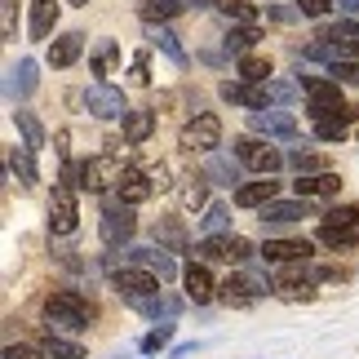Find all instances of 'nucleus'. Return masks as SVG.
Returning <instances> with one entry per match:
<instances>
[{"label":"nucleus","instance_id":"obj_45","mask_svg":"<svg viewBox=\"0 0 359 359\" xmlns=\"http://www.w3.org/2000/svg\"><path fill=\"white\" fill-rule=\"evenodd\" d=\"M5 359H49V355H45V346H32V341H9Z\"/></svg>","mask_w":359,"mask_h":359},{"label":"nucleus","instance_id":"obj_46","mask_svg":"<svg viewBox=\"0 0 359 359\" xmlns=\"http://www.w3.org/2000/svg\"><path fill=\"white\" fill-rule=\"evenodd\" d=\"M297 9H302V18H324V13L337 9V0H297Z\"/></svg>","mask_w":359,"mask_h":359},{"label":"nucleus","instance_id":"obj_28","mask_svg":"<svg viewBox=\"0 0 359 359\" xmlns=\"http://www.w3.org/2000/svg\"><path fill=\"white\" fill-rule=\"evenodd\" d=\"M182 9H187V0H142V5H137V18L147 27H160V22L177 18Z\"/></svg>","mask_w":359,"mask_h":359},{"label":"nucleus","instance_id":"obj_7","mask_svg":"<svg viewBox=\"0 0 359 359\" xmlns=\"http://www.w3.org/2000/svg\"><path fill=\"white\" fill-rule=\"evenodd\" d=\"M236 156H240L244 169H253L257 177H271V173H280L284 164H288L284 151L271 147V137H240V142H236Z\"/></svg>","mask_w":359,"mask_h":359},{"label":"nucleus","instance_id":"obj_38","mask_svg":"<svg viewBox=\"0 0 359 359\" xmlns=\"http://www.w3.org/2000/svg\"><path fill=\"white\" fill-rule=\"evenodd\" d=\"M173 333H177V324H173V320H160V324L142 337V355H160V351H169V346H173Z\"/></svg>","mask_w":359,"mask_h":359},{"label":"nucleus","instance_id":"obj_22","mask_svg":"<svg viewBox=\"0 0 359 359\" xmlns=\"http://www.w3.org/2000/svg\"><path fill=\"white\" fill-rule=\"evenodd\" d=\"M124 129V147H142L151 133H156V111H147V107H129V116L120 120Z\"/></svg>","mask_w":359,"mask_h":359},{"label":"nucleus","instance_id":"obj_26","mask_svg":"<svg viewBox=\"0 0 359 359\" xmlns=\"http://www.w3.org/2000/svg\"><path fill=\"white\" fill-rule=\"evenodd\" d=\"M129 306L133 311H142V315H151V320H173V315L177 311H182V297H169V293H164V288H160V293H151V297H137V302H129Z\"/></svg>","mask_w":359,"mask_h":359},{"label":"nucleus","instance_id":"obj_1","mask_svg":"<svg viewBox=\"0 0 359 359\" xmlns=\"http://www.w3.org/2000/svg\"><path fill=\"white\" fill-rule=\"evenodd\" d=\"M89 324H93V302L85 293H76V288H53L45 297V328L80 337Z\"/></svg>","mask_w":359,"mask_h":359},{"label":"nucleus","instance_id":"obj_10","mask_svg":"<svg viewBox=\"0 0 359 359\" xmlns=\"http://www.w3.org/2000/svg\"><path fill=\"white\" fill-rule=\"evenodd\" d=\"M160 275L156 271H147V266H124L111 275V288L124 297V302H137V297H151V293H160Z\"/></svg>","mask_w":359,"mask_h":359},{"label":"nucleus","instance_id":"obj_25","mask_svg":"<svg viewBox=\"0 0 359 359\" xmlns=\"http://www.w3.org/2000/svg\"><path fill=\"white\" fill-rule=\"evenodd\" d=\"M351 120H359V107H351V102H346L337 116H324V120H315V137H320V142H341V137L351 133V129H346Z\"/></svg>","mask_w":359,"mask_h":359},{"label":"nucleus","instance_id":"obj_39","mask_svg":"<svg viewBox=\"0 0 359 359\" xmlns=\"http://www.w3.org/2000/svg\"><path fill=\"white\" fill-rule=\"evenodd\" d=\"M222 18L231 27H257V5H248V0H222Z\"/></svg>","mask_w":359,"mask_h":359},{"label":"nucleus","instance_id":"obj_23","mask_svg":"<svg viewBox=\"0 0 359 359\" xmlns=\"http://www.w3.org/2000/svg\"><path fill=\"white\" fill-rule=\"evenodd\" d=\"M58 27V0H32V18H27V36L32 40H49Z\"/></svg>","mask_w":359,"mask_h":359},{"label":"nucleus","instance_id":"obj_51","mask_svg":"<svg viewBox=\"0 0 359 359\" xmlns=\"http://www.w3.org/2000/svg\"><path fill=\"white\" fill-rule=\"evenodd\" d=\"M191 9H222V0H187Z\"/></svg>","mask_w":359,"mask_h":359},{"label":"nucleus","instance_id":"obj_24","mask_svg":"<svg viewBox=\"0 0 359 359\" xmlns=\"http://www.w3.org/2000/svg\"><path fill=\"white\" fill-rule=\"evenodd\" d=\"M151 240H156L160 248H169V253H182V248L191 244L182 217H156V226H151Z\"/></svg>","mask_w":359,"mask_h":359},{"label":"nucleus","instance_id":"obj_14","mask_svg":"<svg viewBox=\"0 0 359 359\" xmlns=\"http://www.w3.org/2000/svg\"><path fill=\"white\" fill-rule=\"evenodd\" d=\"M311 204L315 200H302V196H293V200H271L266 209H257V222L262 226H293V222H302V217H311Z\"/></svg>","mask_w":359,"mask_h":359},{"label":"nucleus","instance_id":"obj_34","mask_svg":"<svg viewBox=\"0 0 359 359\" xmlns=\"http://www.w3.org/2000/svg\"><path fill=\"white\" fill-rule=\"evenodd\" d=\"M200 231L204 236H231V204H209L204 209V217H200Z\"/></svg>","mask_w":359,"mask_h":359},{"label":"nucleus","instance_id":"obj_13","mask_svg":"<svg viewBox=\"0 0 359 359\" xmlns=\"http://www.w3.org/2000/svg\"><path fill=\"white\" fill-rule=\"evenodd\" d=\"M240 156L236 151H209V156H204V164H200V173L209 177L213 187H244L240 182Z\"/></svg>","mask_w":359,"mask_h":359},{"label":"nucleus","instance_id":"obj_15","mask_svg":"<svg viewBox=\"0 0 359 359\" xmlns=\"http://www.w3.org/2000/svg\"><path fill=\"white\" fill-rule=\"evenodd\" d=\"M293 196H302V200H337L341 196V177L333 169H324V173H297Z\"/></svg>","mask_w":359,"mask_h":359},{"label":"nucleus","instance_id":"obj_44","mask_svg":"<svg viewBox=\"0 0 359 359\" xmlns=\"http://www.w3.org/2000/svg\"><path fill=\"white\" fill-rule=\"evenodd\" d=\"M0 36L18 40V0H0Z\"/></svg>","mask_w":359,"mask_h":359},{"label":"nucleus","instance_id":"obj_36","mask_svg":"<svg viewBox=\"0 0 359 359\" xmlns=\"http://www.w3.org/2000/svg\"><path fill=\"white\" fill-rule=\"evenodd\" d=\"M288 169H297V173H324V169H328V160L320 156V151H311L306 142H302V147L288 151Z\"/></svg>","mask_w":359,"mask_h":359},{"label":"nucleus","instance_id":"obj_42","mask_svg":"<svg viewBox=\"0 0 359 359\" xmlns=\"http://www.w3.org/2000/svg\"><path fill=\"white\" fill-rule=\"evenodd\" d=\"M209 187H213V182H209L204 173H200V177H191V182L182 187V200L191 204V209H209Z\"/></svg>","mask_w":359,"mask_h":359},{"label":"nucleus","instance_id":"obj_29","mask_svg":"<svg viewBox=\"0 0 359 359\" xmlns=\"http://www.w3.org/2000/svg\"><path fill=\"white\" fill-rule=\"evenodd\" d=\"M40 346H45V355H49V359H85V346H80L76 337H67V333H53V328H45Z\"/></svg>","mask_w":359,"mask_h":359},{"label":"nucleus","instance_id":"obj_8","mask_svg":"<svg viewBox=\"0 0 359 359\" xmlns=\"http://www.w3.org/2000/svg\"><path fill=\"white\" fill-rule=\"evenodd\" d=\"M76 226H80L76 187L62 182V187H53V196H49V236L53 240H67V236H76Z\"/></svg>","mask_w":359,"mask_h":359},{"label":"nucleus","instance_id":"obj_31","mask_svg":"<svg viewBox=\"0 0 359 359\" xmlns=\"http://www.w3.org/2000/svg\"><path fill=\"white\" fill-rule=\"evenodd\" d=\"M147 40H151V49H160V53H164V58H173L177 67H187V49L177 45V36H173L164 22H160V27H151V32H147Z\"/></svg>","mask_w":359,"mask_h":359},{"label":"nucleus","instance_id":"obj_35","mask_svg":"<svg viewBox=\"0 0 359 359\" xmlns=\"http://www.w3.org/2000/svg\"><path fill=\"white\" fill-rule=\"evenodd\" d=\"M302 98V80H266V107H293Z\"/></svg>","mask_w":359,"mask_h":359},{"label":"nucleus","instance_id":"obj_41","mask_svg":"<svg viewBox=\"0 0 359 359\" xmlns=\"http://www.w3.org/2000/svg\"><path fill=\"white\" fill-rule=\"evenodd\" d=\"M120 58V45H116V40H98V45H93V76H107V72H111V62Z\"/></svg>","mask_w":359,"mask_h":359},{"label":"nucleus","instance_id":"obj_21","mask_svg":"<svg viewBox=\"0 0 359 359\" xmlns=\"http://www.w3.org/2000/svg\"><path fill=\"white\" fill-rule=\"evenodd\" d=\"M80 53H85V36H80V32H62V36H53V40H49L45 62L62 72V67H72V62L80 58Z\"/></svg>","mask_w":359,"mask_h":359},{"label":"nucleus","instance_id":"obj_12","mask_svg":"<svg viewBox=\"0 0 359 359\" xmlns=\"http://www.w3.org/2000/svg\"><path fill=\"white\" fill-rule=\"evenodd\" d=\"M182 288H187L191 306H209V302L217 297V280H213L209 262H191V266H182Z\"/></svg>","mask_w":359,"mask_h":359},{"label":"nucleus","instance_id":"obj_17","mask_svg":"<svg viewBox=\"0 0 359 359\" xmlns=\"http://www.w3.org/2000/svg\"><path fill=\"white\" fill-rule=\"evenodd\" d=\"M271 200H280V182L275 177H257V182L236 187V209H266Z\"/></svg>","mask_w":359,"mask_h":359},{"label":"nucleus","instance_id":"obj_16","mask_svg":"<svg viewBox=\"0 0 359 359\" xmlns=\"http://www.w3.org/2000/svg\"><path fill=\"white\" fill-rule=\"evenodd\" d=\"M222 98L231 102V107H244V111H262L266 107V85H257V80H222Z\"/></svg>","mask_w":359,"mask_h":359},{"label":"nucleus","instance_id":"obj_11","mask_svg":"<svg viewBox=\"0 0 359 359\" xmlns=\"http://www.w3.org/2000/svg\"><path fill=\"white\" fill-rule=\"evenodd\" d=\"M248 129H253V137H297V120L293 111L262 107V111H248Z\"/></svg>","mask_w":359,"mask_h":359},{"label":"nucleus","instance_id":"obj_37","mask_svg":"<svg viewBox=\"0 0 359 359\" xmlns=\"http://www.w3.org/2000/svg\"><path fill=\"white\" fill-rule=\"evenodd\" d=\"M320 244L333 248V253H346V248L359 244V231L355 226H320Z\"/></svg>","mask_w":359,"mask_h":359},{"label":"nucleus","instance_id":"obj_4","mask_svg":"<svg viewBox=\"0 0 359 359\" xmlns=\"http://www.w3.org/2000/svg\"><path fill=\"white\" fill-rule=\"evenodd\" d=\"M133 236H137L133 209H129V204H120V200H111V204L102 209V217H98V240H102L107 248H129Z\"/></svg>","mask_w":359,"mask_h":359},{"label":"nucleus","instance_id":"obj_27","mask_svg":"<svg viewBox=\"0 0 359 359\" xmlns=\"http://www.w3.org/2000/svg\"><path fill=\"white\" fill-rule=\"evenodd\" d=\"M9 177L18 187H36L40 182V173H36V151H27V147H9Z\"/></svg>","mask_w":359,"mask_h":359},{"label":"nucleus","instance_id":"obj_20","mask_svg":"<svg viewBox=\"0 0 359 359\" xmlns=\"http://www.w3.org/2000/svg\"><path fill=\"white\" fill-rule=\"evenodd\" d=\"M32 93H36V62H32V58H18V67H9L5 98H9V102H27Z\"/></svg>","mask_w":359,"mask_h":359},{"label":"nucleus","instance_id":"obj_3","mask_svg":"<svg viewBox=\"0 0 359 359\" xmlns=\"http://www.w3.org/2000/svg\"><path fill=\"white\" fill-rule=\"evenodd\" d=\"M124 173H129V169H120L116 156H98V160H80V164H72V169L62 173V182H72L76 191H93V196H98V191H107V187L116 191V182H120Z\"/></svg>","mask_w":359,"mask_h":359},{"label":"nucleus","instance_id":"obj_6","mask_svg":"<svg viewBox=\"0 0 359 359\" xmlns=\"http://www.w3.org/2000/svg\"><path fill=\"white\" fill-rule=\"evenodd\" d=\"M302 98H306V116L311 120H324V116H337L341 107V85L337 80H324V76H302Z\"/></svg>","mask_w":359,"mask_h":359},{"label":"nucleus","instance_id":"obj_43","mask_svg":"<svg viewBox=\"0 0 359 359\" xmlns=\"http://www.w3.org/2000/svg\"><path fill=\"white\" fill-rule=\"evenodd\" d=\"M324 226H355L359 231V204H333L324 213Z\"/></svg>","mask_w":359,"mask_h":359},{"label":"nucleus","instance_id":"obj_32","mask_svg":"<svg viewBox=\"0 0 359 359\" xmlns=\"http://www.w3.org/2000/svg\"><path fill=\"white\" fill-rule=\"evenodd\" d=\"M262 40V32L257 27H231L226 32V40H222V49L231 53V58H244V53H253V45Z\"/></svg>","mask_w":359,"mask_h":359},{"label":"nucleus","instance_id":"obj_18","mask_svg":"<svg viewBox=\"0 0 359 359\" xmlns=\"http://www.w3.org/2000/svg\"><path fill=\"white\" fill-rule=\"evenodd\" d=\"M151 196H156V187H151V177L142 173V169H129L116 182V200L120 204H129V209H137V204H147Z\"/></svg>","mask_w":359,"mask_h":359},{"label":"nucleus","instance_id":"obj_47","mask_svg":"<svg viewBox=\"0 0 359 359\" xmlns=\"http://www.w3.org/2000/svg\"><path fill=\"white\" fill-rule=\"evenodd\" d=\"M142 173L151 177V187H156V191H169V187H173V182H169V177H173L169 164H151V169H142Z\"/></svg>","mask_w":359,"mask_h":359},{"label":"nucleus","instance_id":"obj_30","mask_svg":"<svg viewBox=\"0 0 359 359\" xmlns=\"http://www.w3.org/2000/svg\"><path fill=\"white\" fill-rule=\"evenodd\" d=\"M13 124H18V137H22L27 151H40V147H45V124L36 120V111L18 107V111H13Z\"/></svg>","mask_w":359,"mask_h":359},{"label":"nucleus","instance_id":"obj_52","mask_svg":"<svg viewBox=\"0 0 359 359\" xmlns=\"http://www.w3.org/2000/svg\"><path fill=\"white\" fill-rule=\"evenodd\" d=\"M67 5H76V9H85V5H89V0H67Z\"/></svg>","mask_w":359,"mask_h":359},{"label":"nucleus","instance_id":"obj_48","mask_svg":"<svg viewBox=\"0 0 359 359\" xmlns=\"http://www.w3.org/2000/svg\"><path fill=\"white\" fill-rule=\"evenodd\" d=\"M196 351H200V341H177V346H169V359H187Z\"/></svg>","mask_w":359,"mask_h":359},{"label":"nucleus","instance_id":"obj_19","mask_svg":"<svg viewBox=\"0 0 359 359\" xmlns=\"http://www.w3.org/2000/svg\"><path fill=\"white\" fill-rule=\"evenodd\" d=\"M311 253H315L311 240H266V244L257 248L262 262H306Z\"/></svg>","mask_w":359,"mask_h":359},{"label":"nucleus","instance_id":"obj_33","mask_svg":"<svg viewBox=\"0 0 359 359\" xmlns=\"http://www.w3.org/2000/svg\"><path fill=\"white\" fill-rule=\"evenodd\" d=\"M236 76L266 85V80H271V58H266V53H244V58H236Z\"/></svg>","mask_w":359,"mask_h":359},{"label":"nucleus","instance_id":"obj_2","mask_svg":"<svg viewBox=\"0 0 359 359\" xmlns=\"http://www.w3.org/2000/svg\"><path fill=\"white\" fill-rule=\"evenodd\" d=\"M266 293H275V280L266 275L262 262H244V266H236L217 284V297H222L226 306H253V302L266 297Z\"/></svg>","mask_w":359,"mask_h":359},{"label":"nucleus","instance_id":"obj_40","mask_svg":"<svg viewBox=\"0 0 359 359\" xmlns=\"http://www.w3.org/2000/svg\"><path fill=\"white\" fill-rule=\"evenodd\" d=\"M324 40H337L346 49H359V18H337L333 27H324Z\"/></svg>","mask_w":359,"mask_h":359},{"label":"nucleus","instance_id":"obj_5","mask_svg":"<svg viewBox=\"0 0 359 359\" xmlns=\"http://www.w3.org/2000/svg\"><path fill=\"white\" fill-rule=\"evenodd\" d=\"M177 147L196 151V156L217 151V147H222V120H217L213 111H196V120H187L182 133H177Z\"/></svg>","mask_w":359,"mask_h":359},{"label":"nucleus","instance_id":"obj_9","mask_svg":"<svg viewBox=\"0 0 359 359\" xmlns=\"http://www.w3.org/2000/svg\"><path fill=\"white\" fill-rule=\"evenodd\" d=\"M85 107H89V116H98V120H124L129 116L124 89L107 85V80H93V85L85 89Z\"/></svg>","mask_w":359,"mask_h":359},{"label":"nucleus","instance_id":"obj_49","mask_svg":"<svg viewBox=\"0 0 359 359\" xmlns=\"http://www.w3.org/2000/svg\"><path fill=\"white\" fill-rule=\"evenodd\" d=\"M133 80H137V85H151V76H147V58H142V53L133 58Z\"/></svg>","mask_w":359,"mask_h":359},{"label":"nucleus","instance_id":"obj_50","mask_svg":"<svg viewBox=\"0 0 359 359\" xmlns=\"http://www.w3.org/2000/svg\"><path fill=\"white\" fill-rule=\"evenodd\" d=\"M337 9H341V18H359V0H337Z\"/></svg>","mask_w":359,"mask_h":359}]
</instances>
